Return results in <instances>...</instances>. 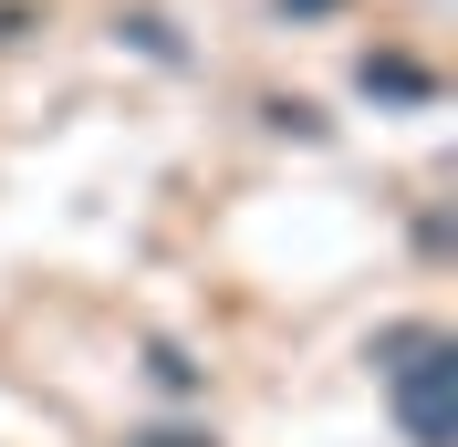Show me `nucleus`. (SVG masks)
<instances>
[{"label":"nucleus","instance_id":"obj_3","mask_svg":"<svg viewBox=\"0 0 458 447\" xmlns=\"http://www.w3.org/2000/svg\"><path fill=\"white\" fill-rule=\"evenodd\" d=\"M146 447H208V437H146Z\"/></svg>","mask_w":458,"mask_h":447},{"label":"nucleus","instance_id":"obj_4","mask_svg":"<svg viewBox=\"0 0 458 447\" xmlns=\"http://www.w3.org/2000/svg\"><path fill=\"white\" fill-rule=\"evenodd\" d=\"M282 11H334V0H282Z\"/></svg>","mask_w":458,"mask_h":447},{"label":"nucleus","instance_id":"obj_1","mask_svg":"<svg viewBox=\"0 0 458 447\" xmlns=\"http://www.w3.org/2000/svg\"><path fill=\"white\" fill-rule=\"evenodd\" d=\"M375 364L396 385L406 437L417 447H458V343L437 323H396V333H375Z\"/></svg>","mask_w":458,"mask_h":447},{"label":"nucleus","instance_id":"obj_2","mask_svg":"<svg viewBox=\"0 0 458 447\" xmlns=\"http://www.w3.org/2000/svg\"><path fill=\"white\" fill-rule=\"evenodd\" d=\"M365 94H386V105H437V73L406 53H365Z\"/></svg>","mask_w":458,"mask_h":447},{"label":"nucleus","instance_id":"obj_5","mask_svg":"<svg viewBox=\"0 0 458 447\" xmlns=\"http://www.w3.org/2000/svg\"><path fill=\"white\" fill-rule=\"evenodd\" d=\"M0 31H21V11H0Z\"/></svg>","mask_w":458,"mask_h":447}]
</instances>
